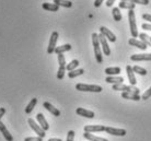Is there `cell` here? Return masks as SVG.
<instances>
[{"instance_id": "1", "label": "cell", "mask_w": 151, "mask_h": 141, "mask_svg": "<svg viewBox=\"0 0 151 141\" xmlns=\"http://www.w3.org/2000/svg\"><path fill=\"white\" fill-rule=\"evenodd\" d=\"M92 44H93V48H94V55H95V59L99 64H102L103 57H102V53H101V47H100V41H99V34L96 33H93L92 34Z\"/></svg>"}, {"instance_id": "2", "label": "cell", "mask_w": 151, "mask_h": 141, "mask_svg": "<svg viewBox=\"0 0 151 141\" xmlns=\"http://www.w3.org/2000/svg\"><path fill=\"white\" fill-rule=\"evenodd\" d=\"M128 21H129V27H130V34L132 38L138 37V30H137V23H136V15L134 10H128Z\"/></svg>"}, {"instance_id": "3", "label": "cell", "mask_w": 151, "mask_h": 141, "mask_svg": "<svg viewBox=\"0 0 151 141\" xmlns=\"http://www.w3.org/2000/svg\"><path fill=\"white\" fill-rule=\"evenodd\" d=\"M76 89L81 92H94V93H100L102 92V87L96 85V84H86V83H78L76 85Z\"/></svg>"}, {"instance_id": "4", "label": "cell", "mask_w": 151, "mask_h": 141, "mask_svg": "<svg viewBox=\"0 0 151 141\" xmlns=\"http://www.w3.org/2000/svg\"><path fill=\"white\" fill-rule=\"evenodd\" d=\"M114 91H123V92H130V93H135V94H139V89L136 88L135 85H125V84H113Z\"/></svg>"}, {"instance_id": "5", "label": "cell", "mask_w": 151, "mask_h": 141, "mask_svg": "<svg viewBox=\"0 0 151 141\" xmlns=\"http://www.w3.org/2000/svg\"><path fill=\"white\" fill-rule=\"evenodd\" d=\"M27 124H29L31 128H32V129L34 130L35 132L37 134L38 137L44 138L46 136L45 130H43V128H42V127L40 126V125H37V124L35 122V120L33 118H29V119H27Z\"/></svg>"}, {"instance_id": "6", "label": "cell", "mask_w": 151, "mask_h": 141, "mask_svg": "<svg viewBox=\"0 0 151 141\" xmlns=\"http://www.w3.org/2000/svg\"><path fill=\"white\" fill-rule=\"evenodd\" d=\"M58 41V32H53L52 35H50V38H49V44L48 47H47V54H53L55 52V48H56V43Z\"/></svg>"}, {"instance_id": "7", "label": "cell", "mask_w": 151, "mask_h": 141, "mask_svg": "<svg viewBox=\"0 0 151 141\" xmlns=\"http://www.w3.org/2000/svg\"><path fill=\"white\" fill-rule=\"evenodd\" d=\"M99 41H100V45L102 46V49L104 55L106 56H110L111 55V49H110V46L107 44V41H106V37L104 35H102L101 33L99 34Z\"/></svg>"}, {"instance_id": "8", "label": "cell", "mask_w": 151, "mask_h": 141, "mask_svg": "<svg viewBox=\"0 0 151 141\" xmlns=\"http://www.w3.org/2000/svg\"><path fill=\"white\" fill-rule=\"evenodd\" d=\"M100 33L102 35H104L110 42H112V43H115L116 42V36H115V34H114L113 32H111L107 27H105V26H101L100 27Z\"/></svg>"}, {"instance_id": "9", "label": "cell", "mask_w": 151, "mask_h": 141, "mask_svg": "<svg viewBox=\"0 0 151 141\" xmlns=\"http://www.w3.org/2000/svg\"><path fill=\"white\" fill-rule=\"evenodd\" d=\"M105 131L107 134L112 135V136H118V137H124L126 136V130L119 129V128H113V127H105Z\"/></svg>"}, {"instance_id": "10", "label": "cell", "mask_w": 151, "mask_h": 141, "mask_svg": "<svg viewBox=\"0 0 151 141\" xmlns=\"http://www.w3.org/2000/svg\"><path fill=\"white\" fill-rule=\"evenodd\" d=\"M130 60L132 61H151V54H137L132 55Z\"/></svg>"}, {"instance_id": "11", "label": "cell", "mask_w": 151, "mask_h": 141, "mask_svg": "<svg viewBox=\"0 0 151 141\" xmlns=\"http://www.w3.org/2000/svg\"><path fill=\"white\" fill-rule=\"evenodd\" d=\"M84 132H99V131H105V127L102 125H87L84 126Z\"/></svg>"}, {"instance_id": "12", "label": "cell", "mask_w": 151, "mask_h": 141, "mask_svg": "<svg viewBox=\"0 0 151 141\" xmlns=\"http://www.w3.org/2000/svg\"><path fill=\"white\" fill-rule=\"evenodd\" d=\"M76 113L79 115V116H82V117H87V118H93L94 117V113L92 111H88L86 108H82V107H78L76 110Z\"/></svg>"}, {"instance_id": "13", "label": "cell", "mask_w": 151, "mask_h": 141, "mask_svg": "<svg viewBox=\"0 0 151 141\" xmlns=\"http://www.w3.org/2000/svg\"><path fill=\"white\" fill-rule=\"evenodd\" d=\"M128 44L132 46H135V47H137V48H139L141 50L147 49V45L142 41H139V39H136V38H130L128 41Z\"/></svg>"}, {"instance_id": "14", "label": "cell", "mask_w": 151, "mask_h": 141, "mask_svg": "<svg viewBox=\"0 0 151 141\" xmlns=\"http://www.w3.org/2000/svg\"><path fill=\"white\" fill-rule=\"evenodd\" d=\"M43 106H44V108H46L50 114L54 115V116H56V117L60 116V111H59V110H57L56 107H54L52 104L49 103V102H44V103H43Z\"/></svg>"}, {"instance_id": "15", "label": "cell", "mask_w": 151, "mask_h": 141, "mask_svg": "<svg viewBox=\"0 0 151 141\" xmlns=\"http://www.w3.org/2000/svg\"><path fill=\"white\" fill-rule=\"evenodd\" d=\"M36 119H37L38 124H40V126L43 128V130H48L49 129V125L48 122H47V120L45 119V117H44V115L42 114V113H38L37 115H36Z\"/></svg>"}, {"instance_id": "16", "label": "cell", "mask_w": 151, "mask_h": 141, "mask_svg": "<svg viewBox=\"0 0 151 141\" xmlns=\"http://www.w3.org/2000/svg\"><path fill=\"white\" fill-rule=\"evenodd\" d=\"M0 131H1V134L4 135V139L7 141H13V137H12V135L8 131L7 127L4 126V124L1 120H0Z\"/></svg>"}, {"instance_id": "17", "label": "cell", "mask_w": 151, "mask_h": 141, "mask_svg": "<svg viewBox=\"0 0 151 141\" xmlns=\"http://www.w3.org/2000/svg\"><path fill=\"white\" fill-rule=\"evenodd\" d=\"M126 72H127V77H128V80H129V82H130V84H132V85H135L137 80H136L135 72H134V70H132V66H127V67H126Z\"/></svg>"}, {"instance_id": "18", "label": "cell", "mask_w": 151, "mask_h": 141, "mask_svg": "<svg viewBox=\"0 0 151 141\" xmlns=\"http://www.w3.org/2000/svg\"><path fill=\"white\" fill-rule=\"evenodd\" d=\"M124 79L122 77H114V76H107L105 79V82L112 84H121L123 83Z\"/></svg>"}, {"instance_id": "19", "label": "cell", "mask_w": 151, "mask_h": 141, "mask_svg": "<svg viewBox=\"0 0 151 141\" xmlns=\"http://www.w3.org/2000/svg\"><path fill=\"white\" fill-rule=\"evenodd\" d=\"M42 7L44 10L46 11H52V12H56L59 10V7L55 4H49V2H44V4H42Z\"/></svg>"}, {"instance_id": "20", "label": "cell", "mask_w": 151, "mask_h": 141, "mask_svg": "<svg viewBox=\"0 0 151 141\" xmlns=\"http://www.w3.org/2000/svg\"><path fill=\"white\" fill-rule=\"evenodd\" d=\"M122 97L126 99H132V101H139L140 99L139 94H135V93H130V92H123Z\"/></svg>"}, {"instance_id": "21", "label": "cell", "mask_w": 151, "mask_h": 141, "mask_svg": "<svg viewBox=\"0 0 151 141\" xmlns=\"http://www.w3.org/2000/svg\"><path fill=\"white\" fill-rule=\"evenodd\" d=\"M121 68L119 67H110V68H106L104 70V72L107 74V76H116V74H119L121 73Z\"/></svg>"}, {"instance_id": "22", "label": "cell", "mask_w": 151, "mask_h": 141, "mask_svg": "<svg viewBox=\"0 0 151 141\" xmlns=\"http://www.w3.org/2000/svg\"><path fill=\"white\" fill-rule=\"evenodd\" d=\"M83 137L86 138V139H88V140H90V141H109L107 139H105V138L96 137V136L90 134V132H84V134H83Z\"/></svg>"}, {"instance_id": "23", "label": "cell", "mask_w": 151, "mask_h": 141, "mask_svg": "<svg viewBox=\"0 0 151 141\" xmlns=\"http://www.w3.org/2000/svg\"><path fill=\"white\" fill-rule=\"evenodd\" d=\"M70 49H71V45L70 44H65V45H61V46H57L54 53H56L58 55V54H63L65 52H69Z\"/></svg>"}, {"instance_id": "24", "label": "cell", "mask_w": 151, "mask_h": 141, "mask_svg": "<svg viewBox=\"0 0 151 141\" xmlns=\"http://www.w3.org/2000/svg\"><path fill=\"white\" fill-rule=\"evenodd\" d=\"M37 104V99L36 97H34V99H32L30 101V103L27 104V107H25V113L27 114H30V113H32V111L34 110L35 105Z\"/></svg>"}, {"instance_id": "25", "label": "cell", "mask_w": 151, "mask_h": 141, "mask_svg": "<svg viewBox=\"0 0 151 141\" xmlns=\"http://www.w3.org/2000/svg\"><path fill=\"white\" fill-rule=\"evenodd\" d=\"M135 7H136L135 4L125 2V1H121L119 4H118V8H119V9H127V10H135Z\"/></svg>"}, {"instance_id": "26", "label": "cell", "mask_w": 151, "mask_h": 141, "mask_svg": "<svg viewBox=\"0 0 151 141\" xmlns=\"http://www.w3.org/2000/svg\"><path fill=\"white\" fill-rule=\"evenodd\" d=\"M54 4H57L58 7H65V8L72 7V2L69 1V0H54Z\"/></svg>"}, {"instance_id": "27", "label": "cell", "mask_w": 151, "mask_h": 141, "mask_svg": "<svg viewBox=\"0 0 151 141\" xmlns=\"http://www.w3.org/2000/svg\"><path fill=\"white\" fill-rule=\"evenodd\" d=\"M112 14H113V18L116 22H119L123 19V15H122L121 11H119V8H116V7L113 8L112 9Z\"/></svg>"}, {"instance_id": "28", "label": "cell", "mask_w": 151, "mask_h": 141, "mask_svg": "<svg viewBox=\"0 0 151 141\" xmlns=\"http://www.w3.org/2000/svg\"><path fill=\"white\" fill-rule=\"evenodd\" d=\"M83 73H84V70H83V69H75V70H72V71H69L68 77L70 79H73L76 77L82 76Z\"/></svg>"}, {"instance_id": "29", "label": "cell", "mask_w": 151, "mask_h": 141, "mask_svg": "<svg viewBox=\"0 0 151 141\" xmlns=\"http://www.w3.org/2000/svg\"><path fill=\"white\" fill-rule=\"evenodd\" d=\"M78 66H79V60H78V59H73V60H71L68 65L66 66V70H68V71H72V70L77 69Z\"/></svg>"}, {"instance_id": "30", "label": "cell", "mask_w": 151, "mask_h": 141, "mask_svg": "<svg viewBox=\"0 0 151 141\" xmlns=\"http://www.w3.org/2000/svg\"><path fill=\"white\" fill-rule=\"evenodd\" d=\"M138 36L140 37V41H142V42H144L146 45H147V46H151V36L147 35L146 33H140Z\"/></svg>"}, {"instance_id": "31", "label": "cell", "mask_w": 151, "mask_h": 141, "mask_svg": "<svg viewBox=\"0 0 151 141\" xmlns=\"http://www.w3.org/2000/svg\"><path fill=\"white\" fill-rule=\"evenodd\" d=\"M132 70H134V72L138 73V74H141V76H146V74H147V70L139 67V66H134V67H132Z\"/></svg>"}, {"instance_id": "32", "label": "cell", "mask_w": 151, "mask_h": 141, "mask_svg": "<svg viewBox=\"0 0 151 141\" xmlns=\"http://www.w3.org/2000/svg\"><path fill=\"white\" fill-rule=\"evenodd\" d=\"M121 1H125V2H132V4H144V6H147L149 4V0H121Z\"/></svg>"}, {"instance_id": "33", "label": "cell", "mask_w": 151, "mask_h": 141, "mask_svg": "<svg viewBox=\"0 0 151 141\" xmlns=\"http://www.w3.org/2000/svg\"><path fill=\"white\" fill-rule=\"evenodd\" d=\"M65 72H66V67H59L58 71H57V79H58V80L64 79Z\"/></svg>"}, {"instance_id": "34", "label": "cell", "mask_w": 151, "mask_h": 141, "mask_svg": "<svg viewBox=\"0 0 151 141\" xmlns=\"http://www.w3.org/2000/svg\"><path fill=\"white\" fill-rule=\"evenodd\" d=\"M57 57H58V64H59V67H66V59H65L64 55H63V54H58Z\"/></svg>"}, {"instance_id": "35", "label": "cell", "mask_w": 151, "mask_h": 141, "mask_svg": "<svg viewBox=\"0 0 151 141\" xmlns=\"http://www.w3.org/2000/svg\"><path fill=\"white\" fill-rule=\"evenodd\" d=\"M75 139V131L73 130H69L67 134V140L66 141H73Z\"/></svg>"}, {"instance_id": "36", "label": "cell", "mask_w": 151, "mask_h": 141, "mask_svg": "<svg viewBox=\"0 0 151 141\" xmlns=\"http://www.w3.org/2000/svg\"><path fill=\"white\" fill-rule=\"evenodd\" d=\"M24 141H43V138L41 137H27L24 139Z\"/></svg>"}, {"instance_id": "37", "label": "cell", "mask_w": 151, "mask_h": 141, "mask_svg": "<svg viewBox=\"0 0 151 141\" xmlns=\"http://www.w3.org/2000/svg\"><path fill=\"white\" fill-rule=\"evenodd\" d=\"M151 96V87L142 94V99H148Z\"/></svg>"}, {"instance_id": "38", "label": "cell", "mask_w": 151, "mask_h": 141, "mask_svg": "<svg viewBox=\"0 0 151 141\" xmlns=\"http://www.w3.org/2000/svg\"><path fill=\"white\" fill-rule=\"evenodd\" d=\"M141 26H142V29H144V30L151 31V24H150V23H144Z\"/></svg>"}, {"instance_id": "39", "label": "cell", "mask_w": 151, "mask_h": 141, "mask_svg": "<svg viewBox=\"0 0 151 141\" xmlns=\"http://www.w3.org/2000/svg\"><path fill=\"white\" fill-rule=\"evenodd\" d=\"M142 19L148 21V22H151V14H148V13H145L142 14Z\"/></svg>"}, {"instance_id": "40", "label": "cell", "mask_w": 151, "mask_h": 141, "mask_svg": "<svg viewBox=\"0 0 151 141\" xmlns=\"http://www.w3.org/2000/svg\"><path fill=\"white\" fill-rule=\"evenodd\" d=\"M103 1H104V0H95V1H94V7L99 8L101 4H103Z\"/></svg>"}, {"instance_id": "41", "label": "cell", "mask_w": 151, "mask_h": 141, "mask_svg": "<svg viewBox=\"0 0 151 141\" xmlns=\"http://www.w3.org/2000/svg\"><path fill=\"white\" fill-rule=\"evenodd\" d=\"M115 1H116V0H107V1L105 2L106 7H112V6H113V4L115 2Z\"/></svg>"}, {"instance_id": "42", "label": "cell", "mask_w": 151, "mask_h": 141, "mask_svg": "<svg viewBox=\"0 0 151 141\" xmlns=\"http://www.w3.org/2000/svg\"><path fill=\"white\" fill-rule=\"evenodd\" d=\"M4 114H6V108H4V107H0V119H1V117H2Z\"/></svg>"}, {"instance_id": "43", "label": "cell", "mask_w": 151, "mask_h": 141, "mask_svg": "<svg viewBox=\"0 0 151 141\" xmlns=\"http://www.w3.org/2000/svg\"><path fill=\"white\" fill-rule=\"evenodd\" d=\"M48 141H63L61 139H57V138H50L48 139Z\"/></svg>"}]
</instances>
